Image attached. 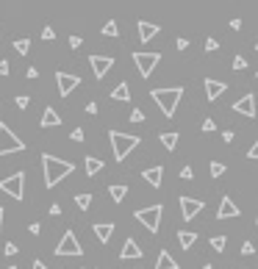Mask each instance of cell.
I'll list each match as a JSON object with an SVG mask.
<instances>
[{
	"label": "cell",
	"mask_w": 258,
	"mask_h": 269,
	"mask_svg": "<svg viewBox=\"0 0 258 269\" xmlns=\"http://www.w3.org/2000/svg\"><path fill=\"white\" fill-rule=\"evenodd\" d=\"M108 139H111V150H114L117 161H125L128 156H131V150L139 147V142H142V139L133 136V133H120V131H111Z\"/></svg>",
	"instance_id": "3"
},
{
	"label": "cell",
	"mask_w": 258,
	"mask_h": 269,
	"mask_svg": "<svg viewBox=\"0 0 258 269\" xmlns=\"http://www.w3.org/2000/svg\"><path fill=\"white\" fill-rule=\"evenodd\" d=\"M225 164L222 161H211V167H208V172H211V178H222V175H225Z\"/></svg>",
	"instance_id": "27"
},
{
	"label": "cell",
	"mask_w": 258,
	"mask_h": 269,
	"mask_svg": "<svg viewBox=\"0 0 258 269\" xmlns=\"http://www.w3.org/2000/svg\"><path fill=\"white\" fill-rule=\"evenodd\" d=\"M150 97L158 103V108H161L164 117H175V111H178V103L180 97H183V86H167V89H153L150 92Z\"/></svg>",
	"instance_id": "2"
},
{
	"label": "cell",
	"mask_w": 258,
	"mask_h": 269,
	"mask_svg": "<svg viewBox=\"0 0 258 269\" xmlns=\"http://www.w3.org/2000/svg\"><path fill=\"white\" fill-rule=\"evenodd\" d=\"M178 203H180V216L183 219H195L203 211V200H195V197H180Z\"/></svg>",
	"instance_id": "10"
},
{
	"label": "cell",
	"mask_w": 258,
	"mask_h": 269,
	"mask_svg": "<svg viewBox=\"0 0 258 269\" xmlns=\"http://www.w3.org/2000/svg\"><path fill=\"white\" fill-rule=\"evenodd\" d=\"M86 114H97V103H86Z\"/></svg>",
	"instance_id": "45"
},
{
	"label": "cell",
	"mask_w": 258,
	"mask_h": 269,
	"mask_svg": "<svg viewBox=\"0 0 258 269\" xmlns=\"http://www.w3.org/2000/svg\"><path fill=\"white\" fill-rule=\"evenodd\" d=\"M200 269H214V266H200Z\"/></svg>",
	"instance_id": "51"
},
{
	"label": "cell",
	"mask_w": 258,
	"mask_h": 269,
	"mask_svg": "<svg viewBox=\"0 0 258 269\" xmlns=\"http://www.w3.org/2000/svg\"><path fill=\"white\" fill-rule=\"evenodd\" d=\"M89 64H92V72H95V78L100 81L105 72H108L111 67H114V58L108 56H89Z\"/></svg>",
	"instance_id": "11"
},
{
	"label": "cell",
	"mask_w": 258,
	"mask_h": 269,
	"mask_svg": "<svg viewBox=\"0 0 258 269\" xmlns=\"http://www.w3.org/2000/svg\"><path fill=\"white\" fill-rule=\"evenodd\" d=\"M108 195H111V200H114V203H122V200H125V195H128V186L114 183V186H108Z\"/></svg>",
	"instance_id": "23"
},
{
	"label": "cell",
	"mask_w": 258,
	"mask_h": 269,
	"mask_svg": "<svg viewBox=\"0 0 258 269\" xmlns=\"http://www.w3.org/2000/svg\"><path fill=\"white\" fill-rule=\"evenodd\" d=\"M14 103H17V108H22V111H25L28 106H31V97H28V95H20Z\"/></svg>",
	"instance_id": "31"
},
{
	"label": "cell",
	"mask_w": 258,
	"mask_h": 269,
	"mask_svg": "<svg viewBox=\"0 0 258 269\" xmlns=\"http://www.w3.org/2000/svg\"><path fill=\"white\" fill-rule=\"evenodd\" d=\"M211 247H214L216 253H222V250H225V236H211Z\"/></svg>",
	"instance_id": "30"
},
{
	"label": "cell",
	"mask_w": 258,
	"mask_h": 269,
	"mask_svg": "<svg viewBox=\"0 0 258 269\" xmlns=\"http://www.w3.org/2000/svg\"><path fill=\"white\" fill-rule=\"evenodd\" d=\"M161 214H164V206H148V208H139L133 216H136L150 233H158V227H161Z\"/></svg>",
	"instance_id": "4"
},
{
	"label": "cell",
	"mask_w": 258,
	"mask_h": 269,
	"mask_svg": "<svg viewBox=\"0 0 258 269\" xmlns=\"http://www.w3.org/2000/svg\"><path fill=\"white\" fill-rule=\"evenodd\" d=\"M131 122H144V111L133 108V111H131Z\"/></svg>",
	"instance_id": "35"
},
{
	"label": "cell",
	"mask_w": 258,
	"mask_h": 269,
	"mask_svg": "<svg viewBox=\"0 0 258 269\" xmlns=\"http://www.w3.org/2000/svg\"><path fill=\"white\" fill-rule=\"evenodd\" d=\"M158 61H161V53H133V64H136L142 78H150V75H153Z\"/></svg>",
	"instance_id": "8"
},
{
	"label": "cell",
	"mask_w": 258,
	"mask_h": 269,
	"mask_svg": "<svg viewBox=\"0 0 258 269\" xmlns=\"http://www.w3.org/2000/svg\"><path fill=\"white\" fill-rule=\"evenodd\" d=\"M22 189H25V175L22 172H14V175L0 180V191H6V195L14 197V200H22V195H25Z\"/></svg>",
	"instance_id": "7"
},
{
	"label": "cell",
	"mask_w": 258,
	"mask_h": 269,
	"mask_svg": "<svg viewBox=\"0 0 258 269\" xmlns=\"http://www.w3.org/2000/svg\"><path fill=\"white\" fill-rule=\"evenodd\" d=\"M225 92H228V84H225V81L206 78V97H208L211 103H214V100H219V97L225 95Z\"/></svg>",
	"instance_id": "12"
},
{
	"label": "cell",
	"mask_w": 258,
	"mask_h": 269,
	"mask_svg": "<svg viewBox=\"0 0 258 269\" xmlns=\"http://www.w3.org/2000/svg\"><path fill=\"white\" fill-rule=\"evenodd\" d=\"M56 255H58V258H64V255H72V258L84 255V247H81L78 236H75L72 230H67V233L61 236V242L56 244Z\"/></svg>",
	"instance_id": "6"
},
{
	"label": "cell",
	"mask_w": 258,
	"mask_h": 269,
	"mask_svg": "<svg viewBox=\"0 0 258 269\" xmlns=\"http://www.w3.org/2000/svg\"><path fill=\"white\" fill-rule=\"evenodd\" d=\"M142 178H144V183H150L153 189H158V186H161V180H164V167L142 169Z\"/></svg>",
	"instance_id": "16"
},
{
	"label": "cell",
	"mask_w": 258,
	"mask_h": 269,
	"mask_svg": "<svg viewBox=\"0 0 258 269\" xmlns=\"http://www.w3.org/2000/svg\"><path fill=\"white\" fill-rule=\"evenodd\" d=\"M56 84H58V95L67 97L72 89H78L81 78H78V75H67V72H56Z\"/></svg>",
	"instance_id": "9"
},
{
	"label": "cell",
	"mask_w": 258,
	"mask_h": 269,
	"mask_svg": "<svg viewBox=\"0 0 258 269\" xmlns=\"http://www.w3.org/2000/svg\"><path fill=\"white\" fill-rule=\"evenodd\" d=\"M214 128H216V122H214V120H211V117H208V120H203L200 131H203V133H211V131H214Z\"/></svg>",
	"instance_id": "32"
},
{
	"label": "cell",
	"mask_w": 258,
	"mask_h": 269,
	"mask_svg": "<svg viewBox=\"0 0 258 269\" xmlns=\"http://www.w3.org/2000/svg\"><path fill=\"white\" fill-rule=\"evenodd\" d=\"M111 100H120V103H128V100H131V89H128L125 81H122V84L117 86L114 92H111Z\"/></svg>",
	"instance_id": "21"
},
{
	"label": "cell",
	"mask_w": 258,
	"mask_h": 269,
	"mask_svg": "<svg viewBox=\"0 0 258 269\" xmlns=\"http://www.w3.org/2000/svg\"><path fill=\"white\" fill-rule=\"evenodd\" d=\"M58 214H61V206H58V203H53V206H50V216H58Z\"/></svg>",
	"instance_id": "44"
},
{
	"label": "cell",
	"mask_w": 258,
	"mask_h": 269,
	"mask_svg": "<svg viewBox=\"0 0 258 269\" xmlns=\"http://www.w3.org/2000/svg\"><path fill=\"white\" fill-rule=\"evenodd\" d=\"M175 48H178V50H186V48H189V39H186V36H180L178 42H175Z\"/></svg>",
	"instance_id": "41"
},
{
	"label": "cell",
	"mask_w": 258,
	"mask_h": 269,
	"mask_svg": "<svg viewBox=\"0 0 258 269\" xmlns=\"http://www.w3.org/2000/svg\"><path fill=\"white\" fill-rule=\"evenodd\" d=\"M255 225H258V216H255Z\"/></svg>",
	"instance_id": "54"
},
{
	"label": "cell",
	"mask_w": 258,
	"mask_h": 269,
	"mask_svg": "<svg viewBox=\"0 0 258 269\" xmlns=\"http://www.w3.org/2000/svg\"><path fill=\"white\" fill-rule=\"evenodd\" d=\"M6 269H17V266H6Z\"/></svg>",
	"instance_id": "53"
},
{
	"label": "cell",
	"mask_w": 258,
	"mask_h": 269,
	"mask_svg": "<svg viewBox=\"0 0 258 269\" xmlns=\"http://www.w3.org/2000/svg\"><path fill=\"white\" fill-rule=\"evenodd\" d=\"M253 253H255L253 242H244V244H242V255H253Z\"/></svg>",
	"instance_id": "37"
},
{
	"label": "cell",
	"mask_w": 258,
	"mask_h": 269,
	"mask_svg": "<svg viewBox=\"0 0 258 269\" xmlns=\"http://www.w3.org/2000/svg\"><path fill=\"white\" fill-rule=\"evenodd\" d=\"M233 111L242 117H255V95H244L239 103H233Z\"/></svg>",
	"instance_id": "14"
},
{
	"label": "cell",
	"mask_w": 258,
	"mask_h": 269,
	"mask_svg": "<svg viewBox=\"0 0 258 269\" xmlns=\"http://www.w3.org/2000/svg\"><path fill=\"white\" fill-rule=\"evenodd\" d=\"M255 53H258V42H255Z\"/></svg>",
	"instance_id": "52"
},
{
	"label": "cell",
	"mask_w": 258,
	"mask_h": 269,
	"mask_svg": "<svg viewBox=\"0 0 258 269\" xmlns=\"http://www.w3.org/2000/svg\"><path fill=\"white\" fill-rule=\"evenodd\" d=\"M180 178H183V180H192V178H195V169H192L189 164H186V167L180 169Z\"/></svg>",
	"instance_id": "34"
},
{
	"label": "cell",
	"mask_w": 258,
	"mask_h": 269,
	"mask_svg": "<svg viewBox=\"0 0 258 269\" xmlns=\"http://www.w3.org/2000/svg\"><path fill=\"white\" fill-rule=\"evenodd\" d=\"M14 50H17V53H22V56H25L28 50H31V42H28L25 36H22V39H17V42H14Z\"/></svg>",
	"instance_id": "28"
},
{
	"label": "cell",
	"mask_w": 258,
	"mask_h": 269,
	"mask_svg": "<svg viewBox=\"0 0 258 269\" xmlns=\"http://www.w3.org/2000/svg\"><path fill=\"white\" fill-rule=\"evenodd\" d=\"M3 214H6V211H3V208H0V227H3Z\"/></svg>",
	"instance_id": "50"
},
{
	"label": "cell",
	"mask_w": 258,
	"mask_h": 269,
	"mask_svg": "<svg viewBox=\"0 0 258 269\" xmlns=\"http://www.w3.org/2000/svg\"><path fill=\"white\" fill-rule=\"evenodd\" d=\"M20 150H25V142L11 133V128L6 125V122H0V156L20 153Z\"/></svg>",
	"instance_id": "5"
},
{
	"label": "cell",
	"mask_w": 258,
	"mask_h": 269,
	"mask_svg": "<svg viewBox=\"0 0 258 269\" xmlns=\"http://www.w3.org/2000/svg\"><path fill=\"white\" fill-rule=\"evenodd\" d=\"M178 242H180V247H183V250H189L192 244L197 242V233H192V230H178Z\"/></svg>",
	"instance_id": "24"
},
{
	"label": "cell",
	"mask_w": 258,
	"mask_h": 269,
	"mask_svg": "<svg viewBox=\"0 0 258 269\" xmlns=\"http://www.w3.org/2000/svg\"><path fill=\"white\" fill-rule=\"evenodd\" d=\"M206 50H208V53H211V50H219V42H216V39H206Z\"/></svg>",
	"instance_id": "39"
},
{
	"label": "cell",
	"mask_w": 258,
	"mask_h": 269,
	"mask_svg": "<svg viewBox=\"0 0 258 269\" xmlns=\"http://www.w3.org/2000/svg\"><path fill=\"white\" fill-rule=\"evenodd\" d=\"M42 169H45V186L53 189V186H58V180H64L75 167H72V161H61V159H56V156L45 153L42 156Z\"/></svg>",
	"instance_id": "1"
},
{
	"label": "cell",
	"mask_w": 258,
	"mask_h": 269,
	"mask_svg": "<svg viewBox=\"0 0 258 269\" xmlns=\"http://www.w3.org/2000/svg\"><path fill=\"white\" fill-rule=\"evenodd\" d=\"M120 258L122 261H133V258H142V247H139L133 239H125V244H122L120 250Z\"/></svg>",
	"instance_id": "15"
},
{
	"label": "cell",
	"mask_w": 258,
	"mask_h": 269,
	"mask_svg": "<svg viewBox=\"0 0 258 269\" xmlns=\"http://www.w3.org/2000/svg\"><path fill=\"white\" fill-rule=\"evenodd\" d=\"M156 269H180V264L167 253V250H161V253H158V258H156Z\"/></svg>",
	"instance_id": "19"
},
{
	"label": "cell",
	"mask_w": 258,
	"mask_h": 269,
	"mask_svg": "<svg viewBox=\"0 0 258 269\" xmlns=\"http://www.w3.org/2000/svg\"><path fill=\"white\" fill-rule=\"evenodd\" d=\"M0 75H9V61L6 58H0Z\"/></svg>",
	"instance_id": "43"
},
{
	"label": "cell",
	"mask_w": 258,
	"mask_h": 269,
	"mask_svg": "<svg viewBox=\"0 0 258 269\" xmlns=\"http://www.w3.org/2000/svg\"><path fill=\"white\" fill-rule=\"evenodd\" d=\"M25 75L33 81V78H36V75H39V69H36V67H28V72H25Z\"/></svg>",
	"instance_id": "46"
},
{
	"label": "cell",
	"mask_w": 258,
	"mask_h": 269,
	"mask_svg": "<svg viewBox=\"0 0 258 269\" xmlns=\"http://www.w3.org/2000/svg\"><path fill=\"white\" fill-rule=\"evenodd\" d=\"M255 78H258V75H255Z\"/></svg>",
	"instance_id": "55"
},
{
	"label": "cell",
	"mask_w": 258,
	"mask_h": 269,
	"mask_svg": "<svg viewBox=\"0 0 258 269\" xmlns=\"http://www.w3.org/2000/svg\"><path fill=\"white\" fill-rule=\"evenodd\" d=\"M117 33H120V31H117V22L108 20V22L103 25V36H117Z\"/></svg>",
	"instance_id": "29"
},
{
	"label": "cell",
	"mask_w": 258,
	"mask_h": 269,
	"mask_svg": "<svg viewBox=\"0 0 258 269\" xmlns=\"http://www.w3.org/2000/svg\"><path fill=\"white\" fill-rule=\"evenodd\" d=\"M56 125H61V117L56 114V108H45V114H42V128H56Z\"/></svg>",
	"instance_id": "20"
},
{
	"label": "cell",
	"mask_w": 258,
	"mask_h": 269,
	"mask_svg": "<svg viewBox=\"0 0 258 269\" xmlns=\"http://www.w3.org/2000/svg\"><path fill=\"white\" fill-rule=\"evenodd\" d=\"M111 233H114V225H111V222H97V225H95V236H97V242H100V244L111 242Z\"/></svg>",
	"instance_id": "18"
},
{
	"label": "cell",
	"mask_w": 258,
	"mask_h": 269,
	"mask_svg": "<svg viewBox=\"0 0 258 269\" xmlns=\"http://www.w3.org/2000/svg\"><path fill=\"white\" fill-rule=\"evenodd\" d=\"M17 253V244H6V255H14Z\"/></svg>",
	"instance_id": "47"
},
{
	"label": "cell",
	"mask_w": 258,
	"mask_h": 269,
	"mask_svg": "<svg viewBox=\"0 0 258 269\" xmlns=\"http://www.w3.org/2000/svg\"><path fill=\"white\" fill-rule=\"evenodd\" d=\"M222 142H233V131H225V133H222Z\"/></svg>",
	"instance_id": "48"
},
{
	"label": "cell",
	"mask_w": 258,
	"mask_h": 269,
	"mask_svg": "<svg viewBox=\"0 0 258 269\" xmlns=\"http://www.w3.org/2000/svg\"><path fill=\"white\" fill-rule=\"evenodd\" d=\"M233 69H247V58H242V56H233Z\"/></svg>",
	"instance_id": "33"
},
{
	"label": "cell",
	"mask_w": 258,
	"mask_h": 269,
	"mask_svg": "<svg viewBox=\"0 0 258 269\" xmlns=\"http://www.w3.org/2000/svg\"><path fill=\"white\" fill-rule=\"evenodd\" d=\"M75 206H78L81 211H86V208L92 206V195H86V191H81V195H75Z\"/></svg>",
	"instance_id": "26"
},
{
	"label": "cell",
	"mask_w": 258,
	"mask_h": 269,
	"mask_svg": "<svg viewBox=\"0 0 258 269\" xmlns=\"http://www.w3.org/2000/svg\"><path fill=\"white\" fill-rule=\"evenodd\" d=\"M31 269H45V264H42V261H33V266Z\"/></svg>",
	"instance_id": "49"
},
{
	"label": "cell",
	"mask_w": 258,
	"mask_h": 269,
	"mask_svg": "<svg viewBox=\"0 0 258 269\" xmlns=\"http://www.w3.org/2000/svg\"><path fill=\"white\" fill-rule=\"evenodd\" d=\"M158 31H161V28L156 25V22H139V39H142V42H150V39H156L158 36Z\"/></svg>",
	"instance_id": "17"
},
{
	"label": "cell",
	"mask_w": 258,
	"mask_h": 269,
	"mask_svg": "<svg viewBox=\"0 0 258 269\" xmlns=\"http://www.w3.org/2000/svg\"><path fill=\"white\" fill-rule=\"evenodd\" d=\"M161 144L167 150H175L178 147V133H161Z\"/></svg>",
	"instance_id": "25"
},
{
	"label": "cell",
	"mask_w": 258,
	"mask_h": 269,
	"mask_svg": "<svg viewBox=\"0 0 258 269\" xmlns=\"http://www.w3.org/2000/svg\"><path fill=\"white\" fill-rule=\"evenodd\" d=\"M81 42H84L81 36H69V48H72V50H78V48H81Z\"/></svg>",
	"instance_id": "40"
},
{
	"label": "cell",
	"mask_w": 258,
	"mask_h": 269,
	"mask_svg": "<svg viewBox=\"0 0 258 269\" xmlns=\"http://www.w3.org/2000/svg\"><path fill=\"white\" fill-rule=\"evenodd\" d=\"M247 159H250V161H258V139H255V144H253V147L247 150Z\"/></svg>",
	"instance_id": "36"
},
{
	"label": "cell",
	"mask_w": 258,
	"mask_h": 269,
	"mask_svg": "<svg viewBox=\"0 0 258 269\" xmlns=\"http://www.w3.org/2000/svg\"><path fill=\"white\" fill-rule=\"evenodd\" d=\"M42 39H45V42H50V39H56V33H53V28H50V25H45V31H42Z\"/></svg>",
	"instance_id": "38"
},
{
	"label": "cell",
	"mask_w": 258,
	"mask_h": 269,
	"mask_svg": "<svg viewBox=\"0 0 258 269\" xmlns=\"http://www.w3.org/2000/svg\"><path fill=\"white\" fill-rule=\"evenodd\" d=\"M84 167H86V175L92 178V175H97V172L103 169V161H100V159H95V156H86Z\"/></svg>",
	"instance_id": "22"
},
{
	"label": "cell",
	"mask_w": 258,
	"mask_h": 269,
	"mask_svg": "<svg viewBox=\"0 0 258 269\" xmlns=\"http://www.w3.org/2000/svg\"><path fill=\"white\" fill-rule=\"evenodd\" d=\"M72 142H84V131H81V128H75V131H72Z\"/></svg>",
	"instance_id": "42"
},
{
	"label": "cell",
	"mask_w": 258,
	"mask_h": 269,
	"mask_svg": "<svg viewBox=\"0 0 258 269\" xmlns=\"http://www.w3.org/2000/svg\"><path fill=\"white\" fill-rule=\"evenodd\" d=\"M233 216H239V206L231 197H222L219 208H216V219H233Z\"/></svg>",
	"instance_id": "13"
}]
</instances>
